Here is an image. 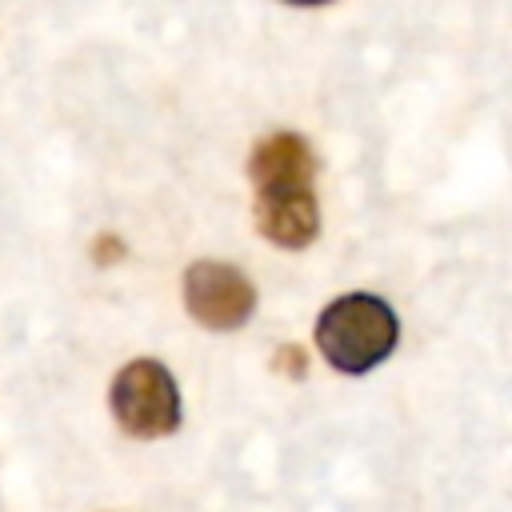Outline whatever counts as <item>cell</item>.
Returning <instances> with one entry per match:
<instances>
[{
	"label": "cell",
	"mask_w": 512,
	"mask_h": 512,
	"mask_svg": "<svg viewBox=\"0 0 512 512\" xmlns=\"http://www.w3.org/2000/svg\"><path fill=\"white\" fill-rule=\"evenodd\" d=\"M248 176L256 188V228L276 248H308L320 232L312 192L316 156L300 132H272L252 148Z\"/></svg>",
	"instance_id": "cell-1"
},
{
	"label": "cell",
	"mask_w": 512,
	"mask_h": 512,
	"mask_svg": "<svg viewBox=\"0 0 512 512\" xmlns=\"http://www.w3.org/2000/svg\"><path fill=\"white\" fill-rule=\"evenodd\" d=\"M396 336H400L396 312L372 292L336 296L316 320L320 356L348 376L372 372L380 360H388V352L396 348Z\"/></svg>",
	"instance_id": "cell-2"
},
{
	"label": "cell",
	"mask_w": 512,
	"mask_h": 512,
	"mask_svg": "<svg viewBox=\"0 0 512 512\" xmlns=\"http://www.w3.org/2000/svg\"><path fill=\"white\" fill-rule=\"evenodd\" d=\"M284 4H296V8H320V4H332V0H284Z\"/></svg>",
	"instance_id": "cell-5"
},
{
	"label": "cell",
	"mask_w": 512,
	"mask_h": 512,
	"mask_svg": "<svg viewBox=\"0 0 512 512\" xmlns=\"http://www.w3.org/2000/svg\"><path fill=\"white\" fill-rule=\"evenodd\" d=\"M184 308L212 332L240 328L256 308V288L236 264L196 260L184 272Z\"/></svg>",
	"instance_id": "cell-4"
},
{
	"label": "cell",
	"mask_w": 512,
	"mask_h": 512,
	"mask_svg": "<svg viewBox=\"0 0 512 512\" xmlns=\"http://www.w3.org/2000/svg\"><path fill=\"white\" fill-rule=\"evenodd\" d=\"M116 424L136 440H160L180 428V388L160 360H132L108 392Z\"/></svg>",
	"instance_id": "cell-3"
}]
</instances>
